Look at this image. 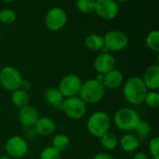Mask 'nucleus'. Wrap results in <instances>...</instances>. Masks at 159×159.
<instances>
[{
	"label": "nucleus",
	"instance_id": "f257e3e1",
	"mask_svg": "<svg viewBox=\"0 0 159 159\" xmlns=\"http://www.w3.org/2000/svg\"><path fill=\"white\" fill-rule=\"evenodd\" d=\"M148 91L149 90L140 76H131L123 84L124 99L131 105H140L143 103Z\"/></svg>",
	"mask_w": 159,
	"mask_h": 159
},
{
	"label": "nucleus",
	"instance_id": "f03ea898",
	"mask_svg": "<svg viewBox=\"0 0 159 159\" xmlns=\"http://www.w3.org/2000/svg\"><path fill=\"white\" fill-rule=\"evenodd\" d=\"M141 119L139 113L129 107L118 109L114 116V123L116 129L126 133L133 131Z\"/></svg>",
	"mask_w": 159,
	"mask_h": 159
},
{
	"label": "nucleus",
	"instance_id": "7ed1b4c3",
	"mask_svg": "<svg viewBox=\"0 0 159 159\" xmlns=\"http://www.w3.org/2000/svg\"><path fill=\"white\" fill-rule=\"evenodd\" d=\"M105 90L106 89L102 83L91 78L82 83L78 97L86 104H95L103 99Z\"/></svg>",
	"mask_w": 159,
	"mask_h": 159
},
{
	"label": "nucleus",
	"instance_id": "20e7f679",
	"mask_svg": "<svg viewBox=\"0 0 159 159\" xmlns=\"http://www.w3.org/2000/svg\"><path fill=\"white\" fill-rule=\"evenodd\" d=\"M112 125L109 115L104 111L94 112L87 121V129L90 135L101 138L102 135L110 131Z\"/></svg>",
	"mask_w": 159,
	"mask_h": 159
},
{
	"label": "nucleus",
	"instance_id": "39448f33",
	"mask_svg": "<svg viewBox=\"0 0 159 159\" xmlns=\"http://www.w3.org/2000/svg\"><path fill=\"white\" fill-rule=\"evenodd\" d=\"M61 111L68 118L72 120H79L86 116L88 107L78 96H74L64 99Z\"/></svg>",
	"mask_w": 159,
	"mask_h": 159
},
{
	"label": "nucleus",
	"instance_id": "423d86ee",
	"mask_svg": "<svg viewBox=\"0 0 159 159\" xmlns=\"http://www.w3.org/2000/svg\"><path fill=\"white\" fill-rule=\"evenodd\" d=\"M22 76L18 69L13 66H5L0 70V85L9 92L20 89Z\"/></svg>",
	"mask_w": 159,
	"mask_h": 159
},
{
	"label": "nucleus",
	"instance_id": "0eeeda50",
	"mask_svg": "<svg viewBox=\"0 0 159 159\" xmlns=\"http://www.w3.org/2000/svg\"><path fill=\"white\" fill-rule=\"evenodd\" d=\"M29 145L25 138L14 135L8 138L5 143V151L7 156L12 159H20L28 153Z\"/></svg>",
	"mask_w": 159,
	"mask_h": 159
},
{
	"label": "nucleus",
	"instance_id": "6e6552de",
	"mask_svg": "<svg viewBox=\"0 0 159 159\" xmlns=\"http://www.w3.org/2000/svg\"><path fill=\"white\" fill-rule=\"evenodd\" d=\"M83 81L75 74H69L64 75L59 83V90L64 98H70L78 96Z\"/></svg>",
	"mask_w": 159,
	"mask_h": 159
},
{
	"label": "nucleus",
	"instance_id": "1a4fd4ad",
	"mask_svg": "<svg viewBox=\"0 0 159 159\" xmlns=\"http://www.w3.org/2000/svg\"><path fill=\"white\" fill-rule=\"evenodd\" d=\"M66 22L67 14L61 7H59L50 8L45 17V24L49 31H60L65 26Z\"/></svg>",
	"mask_w": 159,
	"mask_h": 159
},
{
	"label": "nucleus",
	"instance_id": "9d476101",
	"mask_svg": "<svg viewBox=\"0 0 159 159\" xmlns=\"http://www.w3.org/2000/svg\"><path fill=\"white\" fill-rule=\"evenodd\" d=\"M104 47L109 51H120L127 48L129 44V37L121 31H109L103 37Z\"/></svg>",
	"mask_w": 159,
	"mask_h": 159
},
{
	"label": "nucleus",
	"instance_id": "9b49d317",
	"mask_svg": "<svg viewBox=\"0 0 159 159\" xmlns=\"http://www.w3.org/2000/svg\"><path fill=\"white\" fill-rule=\"evenodd\" d=\"M94 11L102 20H113L119 12V7L115 0H95Z\"/></svg>",
	"mask_w": 159,
	"mask_h": 159
},
{
	"label": "nucleus",
	"instance_id": "f8f14e48",
	"mask_svg": "<svg viewBox=\"0 0 159 159\" xmlns=\"http://www.w3.org/2000/svg\"><path fill=\"white\" fill-rule=\"evenodd\" d=\"M93 66L98 74L105 75L116 69V59L109 52H102L95 58Z\"/></svg>",
	"mask_w": 159,
	"mask_h": 159
},
{
	"label": "nucleus",
	"instance_id": "ddd939ff",
	"mask_svg": "<svg viewBox=\"0 0 159 159\" xmlns=\"http://www.w3.org/2000/svg\"><path fill=\"white\" fill-rule=\"evenodd\" d=\"M18 118L20 123L26 129L34 128L35 122L39 118L38 110L32 105H26L20 109H19Z\"/></svg>",
	"mask_w": 159,
	"mask_h": 159
},
{
	"label": "nucleus",
	"instance_id": "4468645a",
	"mask_svg": "<svg viewBox=\"0 0 159 159\" xmlns=\"http://www.w3.org/2000/svg\"><path fill=\"white\" fill-rule=\"evenodd\" d=\"M33 129L37 135L42 137H48L54 134L57 129V125L51 117L39 116Z\"/></svg>",
	"mask_w": 159,
	"mask_h": 159
},
{
	"label": "nucleus",
	"instance_id": "2eb2a0df",
	"mask_svg": "<svg viewBox=\"0 0 159 159\" xmlns=\"http://www.w3.org/2000/svg\"><path fill=\"white\" fill-rule=\"evenodd\" d=\"M148 90L157 91L159 89V65L152 64L146 68L142 77Z\"/></svg>",
	"mask_w": 159,
	"mask_h": 159
},
{
	"label": "nucleus",
	"instance_id": "dca6fc26",
	"mask_svg": "<svg viewBox=\"0 0 159 159\" xmlns=\"http://www.w3.org/2000/svg\"><path fill=\"white\" fill-rule=\"evenodd\" d=\"M124 84V75L121 71L114 69L104 75L102 85L105 89H116L123 86Z\"/></svg>",
	"mask_w": 159,
	"mask_h": 159
},
{
	"label": "nucleus",
	"instance_id": "f3484780",
	"mask_svg": "<svg viewBox=\"0 0 159 159\" xmlns=\"http://www.w3.org/2000/svg\"><path fill=\"white\" fill-rule=\"evenodd\" d=\"M118 145L126 153H135L140 147V139L135 134L127 132L118 140Z\"/></svg>",
	"mask_w": 159,
	"mask_h": 159
},
{
	"label": "nucleus",
	"instance_id": "a211bd4d",
	"mask_svg": "<svg viewBox=\"0 0 159 159\" xmlns=\"http://www.w3.org/2000/svg\"><path fill=\"white\" fill-rule=\"evenodd\" d=\"M45 101L57 111H61L64 97L61 93L58 88H48L44 92Z\"/></svg>",
	"mask_w": 159,
	"mask_h": 159
},
{
	"label": "nucleus",
	"instance_id": "6ab92c4d",
	"mask_svg": "<svg viewBox=\"0 0 159 159\" xmlns=\"http://www.w3.org/2000/svg\"><path fill=\"white\" fill-rule=\"evenodd\" d=\"M11 102L19 109L29 104L30 97L27 91L18 89L11 92Z\"/></svg>",
	"mask_w": 159,
	"mask_h": 159
},
{
	"label": "nucleus",
	"instance_id": "aec40b11",
	"mask_svg": "<svg viewBox=\"0 0 159 159\" xmlns=\"http://www.w3.org/2000/svg\"><path fill=\"white\" fill-rule=\"evenodd\" d=\"M85 45L91 51H100L104 47L103 37L97 34H91L86 37Z\"/></svg>",
	"mask_w": 159,
	"mask_h": 159
},
{
	"label": "nucleus",
	"instance_id": "412c9836",
	"mask_svg": "<svg viewBox=\"0 0 159 159\" xmlns=\"http://www.w3.org/2000/svg\"><path fill=\"white\" fill-rule=\"evenodd\" d=\"M51 146L54 147L60 153H62V152H64L65 150H67L69 148V146H70V138L66 134H63V133L56 134L52 138Z\"/></svg>",
	"mask_w": 159,
	"mask_h": 159
},
{
	"label": "nucleus",
	"instance_id": "4be33fe9",
	"mask_svg": "<svg viewBox=\"0 0 159 159\" xmlns=\"http://www.w3.org/2000/svg\"><path fill=\"white\" fill-rule=\"evenodd\" d=\"M102 146L106 151H114L118 146V139L116 134L112 132H107L100 138Z\"/></svg>",
	"mask_w": 159,
	"mask_h": 159
},
{
	"label": "nucleus",
	"instance_id": "5701e85b",
	"mask_svg": "<svg viewBox=\"0 0 159 159\" xmlns=\"http://www.w3.org/2000/svg\"><path fill=\"white\" fill-rule=\"evenodd\" d=\"M146 45L148 48L156 53L159 51V32L154 30L150 32L146 37Z\"/></svg>",
	"mask_w": 159,
	"mask_h": 159
},
{
	"label": "nucleus",
	"instance_id": "b1692460",
	"mask_svg": "<svg viewBox=\"0 0 159 159\" xmlns=\"http://www.w3.org/2000/svg\"><path fill=\"white\" fill-rule=\"evenodd\" d=\"M149 108L157 109L159 106V93L157 91L149 90L145 96L144 102Z\"/></svg>",
	"mask_w": 159,
	"mask_h": 159
},
{
	"label": "nucleus",
	"instance_id": "393cba45",
	"mask_svg": "<svg viewBox=\"0 0 159 159\" xmlns=\"http://www.w3.org/2000/svg\"><path fill=\"white\" fill-rule=\"evenodd\" d=\"M39 159H61V153L57 151L51 145L47 146L41 151Z\"/></svg>",
	"mask_w": 159,
	"mask_h": 159
},
{
	"label": "nucleus",
	"instance_id": "a878e982",
	"mask_svg": "<svg viewBox=\"0 0 159 159\" xmlns=\"http://www.w3.org/2000/svg\"><path fill=\"white\" fill-rule=\"evenodd\" d=\"M95 0H77L76 7L77 9L85 14H89L94 11Z\"/></svg>",
	"mask_w": 159,
	"mask_h": 159
},
{
	"label": "nucleus",
	"instance_id": "bb28decb",
	"mask_svg": "<svg viewBox=\"0 0 159 159\" xmlns=\"http://www.w3.org/2000/svg\"><path fill=\"white\" fill-rule=\"evenodd\" d=\"M134 131L137 134L136 136H139L140 138H146L151 132V126L147 121L141 119V121L135 128Z\"/></svg>",
	"mask_w": 159,
	"mask_h": 159
},
{
	"label": "nucleus",
	"instance_id": "cd10ccee",
	"mask_svg": "<svg viewBox=\"0 0 159 159\" xmlns=\"http://www.w3.org/2000/svg\"><path fill=\"white\" fill-rule=\"evenodd\" d=\"M16 19L17 15L14 10L9 8L0 10V21L4 24H11L16 20Z\"/></svg>",
	"mask_w": 159,
	"mask_h": 159
},
{
	"label": "nucleus",
	"instance_id": "c85d7f7f",
	"mask_svg": "<svg viewBox=\"0 0 159 159\" xmlns=\"http://www.w3.org/2000/svg\"><path fill=\"white\" fill-rule=\"evenodd\" d=\"M148 150L152 157L159 159V138L154 137L150 140L148 144Z\"/></svg>",
	"mask_w": 159,
	"mask_h": 159
},
{
	"label": "nucleus",
	"instance_id": "c756f323",
	"mask_svg": "<svg viewBox=\"0 0 159 159\" xmlns=\"http://www.w3.org/2000/svg\"><path fill=\"white\" fill-rule=\"evenodd\" d=\"M92 159H115L114 157L112 155H110L109 153H106V152H101V153H98L96 154Z\"/></svg>",
	"mask_w": 159,
	"mask_h": 159
},
{
	"label": "nucleus",
	"instance_id": "7c9ffc66",
	"mask_svg": "<svg viewBox=\"0 0 159 159\" xmlns=\"http://www.w3.org/2000/svg\"><path fill=\"white\" fill-rule=\"evenodd\" d=\"M32 88V84L29 80L27 79H22L21 80V83H20V89H22V90H25V91H29Z\"/></svg>",
	"mask_w": 159,
	"mask_h": 159
},
{
	"label": "nucleus",
	"instance_id": "2f4dec72",
	"mask_svg": "<svg viewBox=\"0 0 159 159\" xmlns=\"http://www.w3.org/2000/svg\"><path fill=\"white\" fill-rule=\"evenodd\" d=\"M150 157L143 152H135L132 159H149Z\"/></svg>",
	"mask_w": 159,
	"mask_h": 159
},
{
	"label": "nucleus",
	"instance_id": "473e14b6",
	"mask_svg": "<svg viewBox=\"0 0 159 159\" xmlns=\"http://www.w3.org/2000/svg\"><path fill=\"white\" fill-rule=\"evenodd\" d=\"M103 77H104V75H102V74H97L94 79L97 80V81H99V82H101V83H102Z\"/></svg>",
	"mask_w": 159,
	"mask_h": 159
},
{
	"label": "nucleus",
	"instance_id": "72a5a7b5",
	"mask_svg": "<svg viewBox=\"0 0 159 159\" xmlns=\"http://www.w3.org/2000/svg\"><path fill=\"white\" fill-rule=\"evenodd\" d=\"M115 1L117 2V3H118V2H119V3H126V2H128L129 0H115Z\"/></svg>",
	"mask_w": 159,
	"mask_h": 159
},
{
	"label": "nucleus",
	"instance_id": "f704fd0d",
	"mask_svg": "<svg viewBox=\"0 0 159 159\" xmlns=\"http://www.w3.org/2000/svg\"><path fill=\"white\" fill-rule=\"evenodd\" d=\"M0 159H12L10 158L9 157H7V156H5V157H0Z\"/></svg>",
	"mask_w": 159,
	"mask_h": 159
},
{
	"label": "nucleus",
	"instance_id": "c9c22d12",
	"mask_svg": "<svg viewBox=\"0 0 159 159\" xmlns=\"http://www.w3.org/2000/svg\"><path fill=\"white\" fill-rule=\"evenodd\" d=\"M5 3H12V2H14L15 0H3Z\"/></svg>",
	"mask_w": 159,
	"mask_h": 159
},
{
	"label": "nucleus",
	"instance_id": "e433bc0d",
	"mask_svg": "<svg viewBox=\"0 0 159 159\" xmlns=\"http://www.w3.org/2000/svg\"><path fill=\"white\" fill-rule=\"evenodd\" d=\"M149 159H156V158H154V157H151V158H149Z\"/></svg>",
	"mask_w": 159,
	"mask_h": 159
}]
</instances>
